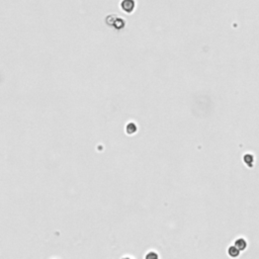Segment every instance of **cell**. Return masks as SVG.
Returning <instances> with one entry per match:
<instances>
[{"instance_id": "6da1fadb", "label": "cell", "mask_w": 259, "mask_h": 259, "mask_svg": "<svg viewBox=\"0 0 259 259\" xmlns=\"http://www.w3.org/2000/svg\"><path fill=\"white\" fill-rule=\"evenodd\" d=\"M234 245L240 250V251H244L246 247H247V242H246V240L243 238H238L234 242Z\"/></svg>"}, {"instance_id": "7a4b0ae2", "label": "cell", "mask_w": 259, "mask_h": 259, "mask_svg": "<svg viewBox=\"0 0 259 259\" xmlns=\"http://www.w3.org/2000/svg\"><path fill=\"white\" fill-rule=\"evenodd\" d=\"M240 250L238 249L236 247L235 245H233V246H230V247H229V249H228V254L229 255H230L231 257H233V258H235V257H238L239 256V254H240Z\"/></svg>"}, {"instance_id": "3957f363", "label": "cell", "mask_w": 259, "mask_h": 259, "mask_svg": "<svg viewBox=\"0 0 259 259\" xmlns=\"http://www.w3.org/2000/svg\"><path fill=\"white\" fill-rule=\"evenodd\" d=\"M243 161L244 163L247 165L248 167H253V162H254V158L251 154H245L243 157Z\"/></svg>"}]
</instances>
